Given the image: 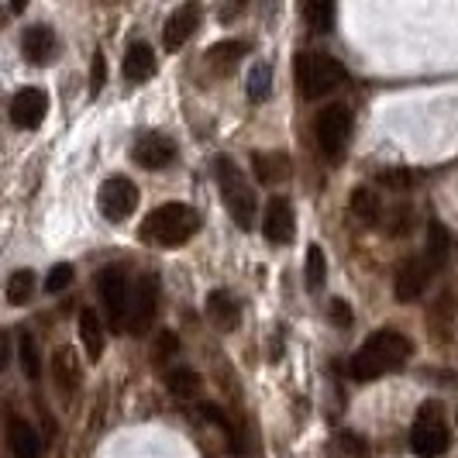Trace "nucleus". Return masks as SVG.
Segmentation results:
<instances>
[{"instance_id": "1", "label": "nucleus", "mask_w": 458, "mask_h": 458, "mask_svg": "<svg viewBox=\"0 0 458 458\" xmlns=\"http://www.w3.org/2000/svg\"><path fill=\"white\" fill-rule=\"evenodd\" d=\"M413 355V342L407 335L393 331V327H383L376 335H369L362 348L352 355V376L359 383H372V379H383L386 372H396L407 359Z\"/></svg>"}, {"instance_id": "2", "label": "nucleus", "mask_w": 458, "mask_h": 458, "mask_svg": "<svg viewBox=\"0 0 458 458\" xmlns=\"http://www.w3.org/2000/svg\"><path fill=\"white\" fill-rule=\"evenodd\" d=\"M200 210H193L190 204H162L141 221L138 238L156 249H180L200 231Z\"/></svg>"}, {"instance_id": "3", "label": "nucleus", "mask_w": 458, "mask_h": 458, "mask_svg": "<svg viewBox=\"0 0 458 458\" xmlns=\"http://www.w3.org/2000/svg\"><path fill=\"white\" fill-rule=\"evenodd\" d=\"M214 173H217V186H221V197L228 204V214L234 217V225L242 231H252L255 217H259V200H255L252 183L242 176V169L228 156H221L214 162Z\"/></svg>"}, {"instance_id": "4", "label": "nucleus", "mask_w": 458, "mask_h": 458, "mask_svg": "<svg viewBox=\"0 0 458 458\" xmlns=\"http://www.w3.org/2000/svg\"><path fill=\"white\" fill-rule=\"evenodd\" d=\"M344 66L324 52H300L297 55V83L307 100H321L344 83Z\"/></svg>"}, {"instance_id": "5", "label": "nucleus", "mask_w": 458, "mask_h": 458, "mask_svg": "<svg viewBox=\"0 0 458 458\" xmlns=\"http://www.w3.org/2000/svg\"><path fill=\"white\" fill-rule=\"evenodd\" d=\"M448 445H452V435H448V428H445V420H441V407H437V403H424L411 431L413 455L437 458L448 452Z\"/></svg>"}, {"instance_id": "6", "label": "nucleus", "mask_w": 458, "mask_h": 458, "mask_svg": "<svg viewBox=\"0 0 458 458\" xmlns=\"http://www.w3.org/2000/svg\"><path fill=\"white\" fill-rule=\"evenodd\" d=\"M314 131H318V145L327 159L335 162L344 152L348 138H352V111L344 104H327L318 121H314Z\"/></svg>"}, {"instance_id": "7", "label": "nucleus", "mask_w": 458, "mask_h": 458, "mask_svg": "<svg viewBox=\"0 0 458 458\" xmlns=\"http://www.w3.org/2000/svg\"><path fill=\"white\" fill-rule=\"evenodd\" d=\"M97 290H100V300L107 307V321L114 331H124V321H128V276L121 273L117 266H107L104 273L97 276Z\"/></svg>"}, {"instance_id": "8", "label": "nucleus", "mask_w": 458, "mask_h": 458, "mask_svg": "<svg viewBox=\"0 0 458 458\" xmlns=\"http://www.w3.org/2000/svg\"><path fill=\"white\" fill-rule=\"evenodd\" d=\"M138 186L131 180H124V176H111L107 183L100 186V214L111 221V225H121V221H128L131 214H135L138 207Z\"/></svg>"}, {"instance_id": "9", "label": "nucleus", "mask_w": 458, "mask_h": 458, "mask_svg": "<svg viewBox=\"0 0 458 458\" xmlns=\"http://www.w3.org/2000/svg\"><path fill=\"white\" fill-rule=\"evenodd\" d=\"M156 307H159V283H156V276H141L135 283V293L128 300V327H131V335H145L152 327Z\"/></svg>"}, {"instance_id": "10", "label": "nucleus", "mask_w": 458, "mask_h": 458, "mask_svg": "<svg viewBox=\"0 0 458 458\" xmlns=\"http://www.w3.org/2000/svg\"><path fill=\"white\" fill-rule=\"evenodd\" d=\"M197 28H200V4L197 0H186L183 7H176L169 14V21L162 28V46L169 48V52L183 48L197 35Z\"/></svg>"}, {"instance_id": "11", "label": "nucleus", "mask_w": 458, "mask_h": 458, "mask_svg": "<svg viewBox=\"0 0 458 458\" xmlns=\"http://www.w3.org/2000/svg\"><path fill=\"white\" fill-rule=\"evenodd\" d=\"M131 156L141 169H165L169 162L176 159V141L162 131H145V135L135 138V148Z\"/></svg>"}, {"instance_id": "12", "label": "nucleus", "mask_w": 458, "mask_h": 458, "mask_svg": "<svg viewBox=\"0 0 458 458\" xmlns=\"http://www.w3.org/2000/svg\"><path fill=\"white\" fill-rule=\"evenodd\" d=\"M428 279H431V269H428L424 255H413L407 262H400L396 279H393V293H396L400 303H413V300H420V293L428 290Z\"/></svg>"}, {"instance_id": "13", "label": "nucleus", "mask_w": 458, "mask_h": 458, "mask_svg": "<svg viewBox=\"0 0 458 458\" xmlns=\"http://www.w3.org/2000/svg\"><path fill=\"white\" fill-rule=\"evenodd\" d=\"M46 111H48L46 90H38V87H24V90H18L14 93V100H11V124L21 128V131H31V128L42 124Z\"/></svg>"}, {"instance_id": "14", "label": "nucleus", "mask_w": 458, "mask_h": 458, "mask_svg": "<svg viewBox=\"0 0 458 458\" xmlns=\"http://www.w3.org/2000/svg\"><path fill=\"white\" fill-rule=\"evenodd\" d=\"M293 231H297V217H293V204L286 197H273L266 204V221H262V234L273 242V245H286L293 242Z\"/></svg>"}, {"instance_id": "15", "label": "nucleus", "mask_w": 458, "mask_h": 458, "mask_svg": "<svg viewBox=\"0 0 458 458\" xmlns=\"http://www.w3.org/2000/svg\"><path fill=\"white\" fill-rule=\"evenodd\" d=\"M249 42H242V38H225V42H214V46L204 52V63L207 69L214 72V76H231L238 63L249 55Z\"/></svg>"}, {"instance_id": "16", "label": "nucleus", "mask_w": 458, "mask_h": 458, "mask_svg": "<svg viewBox=\"0 0 458 458\" xmlns=\"http://www.w3.org/2000/svg\"><path fill=\"white\" fill-rule=\"evenodd\" d=\"M55 31L46 28V24H31L28 31L21 35V52L24 59L31 63V66H46L55 59Z\"/></svg>"}, {"instance_id": "17", "label": "nucleus", "mask_w": 458, "mask_h": 458, "mask_svg": "<svg viewBox=\"0 0 458 458\" xmlns=\"http://www.w3.org/2000/svg\"><path fill=\"white\" fill-rule=\"evenodd\" d=\"M252 173L259 183L279 186L293 176V162L286 152H255L252 156Z\"/></svg>"}, {"instance_id": "18", "label": "nucleus", "mask_w": 458, "mask_h": 458, "mask_svg": "<svg viewBox=\"0 0 458 458\" xmlns=\"http://www.w3.org/2000/svg\"><path fill=\"white\" fill-rule=\"evenodd\" d=\"M207 321L214 324L217 331H234L242 321V310L228 290H210L207 293Z\"/></svg>"}, {"instance_id": "19", "label": "nucleus", "mask_w": 458, "mask_h": 458, "mask_svg": "<svg viewBox=\"0 0 458 458\" xmlns=\"http://www.w3.org/2000/svg\"><path fill=\"white\" fill-rule=\"evenodd\" d=\"M156 76V52L148 42H131L124 52V80L128 83H145Z\"/></svg>"}, {"instance_id": "20", "label": "nucleus", "mask_w": 458, "mask_h": 458, "mask_svg": "<svg viewBox=\"0 0 458 458\" xmlns=\"http://www.w3.org/2000/svg\"><path fill=\"white\" fill-rule=\"evenodd\" d=\"M52 376H55V386L63 393H72L80 386L83 369H80V359H76V352L69 344L55 348V355H52Z\"/></svg>"}, {"instance_id": "21", "label": "nucleus", "mask_w": 458, "mask_h": 458, "mask_svg": "<svg viewBox=\"0 0 458 458\" xmlns=\"http://www.w3.org/2000/svg\"><path fill=\"white\" fill-rule=\"evenodd\" d=\"M7 445H11V455L14 458H42V441L35 435V428L28 420H11L7 428Z\"/></svg>"}, {"instance_id": "22", "label": "nucleus", "mask_w": 458, "mask_h": 458, "mask_svg": "<svg viewBox=\"0 0 458 458\" xmlns=\"http://www.w3.org/2000/svg\"><path fill=\"white\" fill-rule=\"evenodd\" d=\"M80 342L87 348V359L100 362V355H104V324H100V318L93 314L90 307L80 310Z\"/></svg>"}, {"instance_id": "23", "label": "nucleus", "mask_w": 458, "mask_h": 458, "mask_svg": "<svg viewBox=\"0 0 458 458\" xmlns=\"http://www.w3.org/2000/svg\"><path fill=\"white\" fill-rule=\"evenodd\" d=\"M448 252H452V238H448V228L441 221H431L428 225V252H424V262L428 269L437 273L445 262H448Z\"/></svg>"}, {"instance_id": "24", "label": "nucleus", "mask_w": 458, "mask_h": 458, "mask_svg": "<svg viewBox=\"0 0 458 458\" xmlns=\"http://www.w3.org/2000/svg\"><path fill=\"white\" fill-rule=\"evenodd\" d=\"M165 386H169L173 396H180V400H193V396H200V390H204V379L193 369H169L165 372Z\"/></svg>"}, {"instance_id": "25", "label": "nucleus", "mask_w": 458, "mask_h": 458, "mask_svg": "<svg viewBox=\"0 0 458 458\" xmlns=\"http://www.w3.org/2000/svg\"><path fill=\"white\" fill-rule=\"evenodd\" d=\"M352 214H355L362 225H376V221H383V204H379L376 190L359 186V190L352 193Z\"/></svg>"}, {"instance_id": "26", "label": "nucleus", "mask_w": 458, "mask_h": 458, "mask_svg": "<svg viewBox=\"0 0 458 458\" xmlns=\"http://www.w3.org/2000/svg\"><path fill=\"white\" fill-rule=\"evenodd\" d=\"M35 286H38V279L31 269H18V273L7 279V303H14V307H24L28 300L35 297Z\"/></svg>"}, {"instance_id": "27", "label": "nucleus", "mask_w": 458, "mask_h": 458, "mask_svg": "<svg viewBox=\"0 0 458 458\" xmlns=\"http://www.w3.org/2000/svg\"><path fill=\"white\" fill-rule=\"evenodd\" d=\"M303 18L314 31H331L335 24V0H303Z\"/></svg>"}, {"instance_id": "28", "label": "nucleus", "mask_w": 458, "mask_h": 458, "mask_svg": "<svg viewBox=\"0 0 458 458\" xmlns=\"http://www.w3.org/2000/svg\"><path fill=\"white\" fill-rule=\"evenodd\" d=\"M18 355H21L24 376L35 383V379L42 376V359H38V344L31 338V331H21V335H18Z\"/></svg>"}, {"instance_id": "29", "label": "nucleus", "mask_w": 458, "mask_h": 458, "mask_svg": "<svg viewBox=\"0 0 458 458\" xmlns=\"http://www.w3.org/2000/svg\"><path fill=\"white\" fill-rule=\"evenodd\" d=\"M200 413H204L207 420H214V424H217V428L228 435V445H231V452H234V455H238V458L245 455V445H242V437H238V431H234V424L225 417V411H221L217 403H200Z\"/></svg>"}, {"instance_id": "30", "label": "nucleus", "mask_w": 458, "mask_h": 458, "mask_svg": "<svg viewBox=\"0 0 458 458\" xmlns=\"http://www.w3.org/2000/svg\"><path fill=\"white\" fill-rule=\"evenodd\" d=\"M303 273H307V290H321L324 279H327V259H324L321 245H310V249H307V266H303Z\"/></svg>"}, {"instance_id": "31", "label": "nucleus", "mask_w": 458, "mask_h": 458, "mask_svg": "<svg viewBox=\"0 0 458 458\" xmlns=\"http://www.w3.org/2000/svg\"><path fill=\"white\" fill-rule=\"evenodd\" d=\"M273 90V69L266 66V63H259L252 69V76H249V97H252L255 104H262L266 97Z\"/></svg>"}, {"instance_id": "32", "label": "nucleus", "mask_w": 458, "mask_h": 458, "mask_svg": "<svg viewBox=\"0 0 458 458\" xmlns=\"http://www.w3.org/2000/svg\"><path fill=\"white\" fill-rule=\"evenodd\" d=\"M338 445H342L352 458H369V455H372L369 441L362 435H355V431H338Z\"/></svg>"}, {"instance_id": "33", "label": "nucleus", "mask_w": 458, "mask_h": 458, "mask_svg": "<svg viewBox=\"0 0 458 458\" xmlns=\"http://www.w3.org/2000/svg\"><path fill=\"white\" fill-rule=\"evenodd\" d=\"M66 286H72V266L59 262V266H52V273L46 276V293H63Z\"/></svg>"}, {"instance_id": "34", "label": "nucleus", "mask_w": 458, "mask_h": 458, "mask_svg": "<svg viewBox=\"0 0 458 458\" xmlns=\"http://www.w3.org/2000/svg\"><path fill=\"white\" fill-rule=\"evenodd\" d=\"M180 352V338L173 335V331H162L159 338H156V348H152V359L156 362H165V359H173Z\"/></svg>"}, {"instance_id": "35", "label": "nucleus", "mask_w": 458, "mask_h": 458, "mask_svg": "<svg viewBox=\"0 0 458 458\" xmlns=\"http://www.w3.org/2000/svg\"><path fill=\"white\" fill-rule=\"evenodd\" d=\"M376 180L383 186H390V190H407V186H413V173L411 169H383Z\"/></svg>"}, {"instance_id": "36", "label": "nucleus", "mask_w": 458, "mask_h": 458, "mask_svg": "<svg viewBox=\"0 0 458 458\" xmlns=\"http://www.w3.org/2000/svg\"><path fill=\"white\" fill-rule=\"evenodd\" d=\"M104 83H107V59L97 52V55H93V69H90V93L93 97L104 90Z\"/></svg>"}, {"instance_id": "37", "label": "nucleus", "mask_w": 458, "mask_h": 458, "mask_svg": "<svg viewBox=\"0 0 458 458\" xmlns=\"http://www.w3.org/2000/svg\"><path fill=\"white\" fill-rule=\"evenodd\" d=\"M411 225H413V207H393L390 234H403V231H411Z\"/></svg>"}, {"instance_id": "38", "label": "nucleus", "mask_w": 458, "mask_h": 458, "mask_svg": "<svg viewBox=\"0 0 458 458\" xmlns=\"http://www.w3.org/2000/svg\"><path fill=\"white\" fill-rule=\"evenodd\" d=\"M331 321L338 327H352V307L344 300H331Z\"/></svg>"}, {"instance_id": "39", "label": "nucleus", "mask_w": 458, "mask_h": 458, "mask_svg": "<svg viewBox=\"0 0 458 458\" xmlns=\"http://www.w3.org/2000/svg\"><path fill=\"white\" fill-rule=\"evenodd\" d=\"M11 366V335L0 331V372Z\"/></svg>"}, {"instance_id": "40", "label": "nucleus", "mask_w": 458, "mask_h": 458, "mask_svg": "<svg viewBox=\"0 0 458 458\" xmlns=\"http://www.w3.org/2000/svg\"><path fill=\"white\" fill-rule=\"evenodd\" d=\"M242 4H245V0H228V7H225V14H221V21H234V11H242Z\"/></svg>"}, {"instance_id": "41", "label": "nucleus", "mask_w": 458, "mask_h": 458, "mask_svg": "<svg viewBox=\"0 0 458 458\" xmlns=\"http://www.w3.org/2000/svg\"><path fill=\"white\" fill-rule=\"evenodd\" d=\"M24 7H28V0H11V11H14V14H21Z\"/></svg>"}]
</instances>
